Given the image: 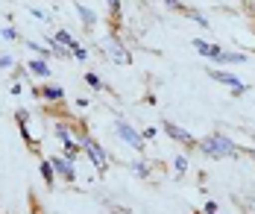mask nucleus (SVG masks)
I'll use <instances>...</instances> for the list:
<instances>
[{
  "label": "nucleus",
  "instance_id": "1",
  "mask_svg": "<svg viewBox=\"0 0 255 214\" xmlns=\"http://www.w3.org/2000/svg\"><path fill=\"white\" fill-rule=\"evenodd\" d=\"M197 147H200V153H205L208 159H232V156H238V153H241V147L232 141L229 135H223V132L205 135Z\"/></svg>",
  "mask_w": 255,
  "mask_h": 214
},
{
  "label": "nucleus",
  "instance_id": "2",
  "mask_svg": "<svg viewBox=\"0 0 255 214\" xmlns=\"http://www.w3.org/2000/svg\"><path fill=\"white\" fill-rule=\"evenodd\" d=\"M79 147H82V153L91 159V164L97 167V173H106V170H109V156H106V150H103L94 138L82 135V138H79Z\"/></svg>",
  "mask_w": 255,
  "mask_h": 214
},
{
  "label": "nucleus",
  "instance_id": "3",
  "mask_svg": "<svg viewBox=\"0 0 255 214\" xmlns=\"http://www.w3.org/2000/svg\"><path fill=\"white\" fill-rule=\"evenodd\" d=\"M115 132H118V138H121L124 144H129L132 150H144V135L138 132V129H132V126H129V120L115 117Z\"/></svg>",
  "mask_w": 255,
  "mask_h": 214
},
{
  "label": "nucleus",
  "instance_id": "4",
  "mask_svg": "<svg viewBox=\"0 0 255 214\" xmlns=\"http://www.w3.org/2000/svg\"><path fill=\"white\" fill-rule=\"evenodd\" d=\"M208 80L229 85V88H232V97H241V94H247V85L238 80L235 74H226V71H217V68H211V71H208Z\"/></svg>",
  "mask_w": 255,
  "mask_h": 214
},
{
  "label": "nucleus",
  "instance_id": "5",
  "mask_svg": "<svg viewBox=\"0 0 255 214\" xmlns=\"http://www.w3.org/2000/svg\"><path fill=\"white\" fill-rule=\"evenodd\" d=\"M161 129H164V132L170 135V138H173L176 144H185V147H197V144H200V141H197L194 135L188 132V129H182V126H176L173 120H161Z\"/></svg>",
  "mask_w": 255,
  "mask_h": 214
},
{
  "label": "nucleus",
  "instance_id": "6",
  "mask_svg": "<svg viewBox=\"0 0 255 214\" xmlns=\"http://www.w3.org/2000/svg\"><path fill=\"white\" fill-rule=\"evenodd\" d=\"M53 167H56V173L62 176V179H68V182H74L77 179V159H68V156H53Z\"/></svg>",
  "mask_w": 255,
  "mask_h": 214
},
{
  "label": "nucleus",
  "instance_id": "7",
  "mask_svg": "<svg viewBox=\"0 0 255 214\" xmlns=\"http://www.w3.org/2000/svg\"><path fill=\"white\" fill-rule=\"evenodd\" d=\"M106 53L112 56L118 65H129V62H132L129 53H127V47L121 44V38H118V35H109V38H106Z\"/></svg>",
  "mask_w": 255,
  "mask_h": 214
},
{
  "label": "nucleus",
  "instance_id": "8",
  "mask_svg": "<svg viewBox=\"0 0 255 214\" xmlns=\"http://www.w3.org/2000/svg\"><path fill=\"white\" fill-rule=\"evenodd\" d=\"M191 44H194V50H197V53L205 56V59H211V62L220 56V47H217V44H211V41H205V38H194Z\"/></svg>",
  "mask_w": 255,
  "mask_h": 214
},
{
  "label": "nucleus",
  "instance_id": "9",
  "mask_svg": "<svg viewBox=\"0 0 255 214\" xmlns=\"http://www.w3.org/2000/svg\"><path fill=\"white\" fill-rule=\"evenodd\" d=\"M38 97L47 100V103H59V100L65 97V88H62V85H50V82H44V88L38 91Z\"/></svg>",
  "mask_w": 255,
  "mask_h": 214
},
{
  "label": "nucleus",
  "instance_id": "10",
  "mask_svg": "<svg viewBox=\"0 0 255 214\" xmlns=\"http://www.w3.org/2000/svg\"><path fill=\"white\" fill-rule=\"evenodd\" d=\"M26 71H32L35 77H41V80H47L50 77V65H47V59H32L29 65H26Z\"/></svg>",
  "mask_w": 255,
  "mask_h": 214
},
{
  "label": "nucleus",
  "instance_id": "11",
  "mask_svg": "<svg viewBox=\"0 0 255 214\" xmlns=\"http://www.w3.org/2000/svg\"><path fill=\"white\" fill-rule=\"evenodd\" d=\"M214 62H220V65H244V62H247V56H244V53H229V50H220V56H217Z\"/></svg>",
  "mask_w": 255,
  "mask_h": 214
},
{
  "label": "nucleus",
  "instance_id": "12",
  "mask_svg": "<svg viewBox=\"0 0 255 214\" xmlns=\"http://www.w3.org/2000/svg\"><path fill=\"white\" fill-rule=\"evenodd\" d=\"M50 44H53V47H56V44H62V47H74V44H77V38H74L68 29H59V32L50 38Z\"/></svg>",
  "mask_w": 255,
  "mask_h": 214
},
{
  "label": "nucleus",
  "instance_id": "13",
  "mask_svg": "<svg viewBox=\"0 0 255 214\" xmlns=\"http://www.w3.org/2000/svg\"><path fill=\"white\" fill-rule=\"evenodd\" d=\"M74 6H77V15L82 18V24H85L88 29L94 27V21H97V15H94V12H91L88 6H82V3H74Z\"/></svg>",
  "mask_w": 255,
  "mask_h": 214
},
{
  "label": "nucleus",
  "instance_id": "14",
  "mask_svg": "<svg viewBox=\"0 0 255 214\" xmlns=\"http://www.w3.org/2000/svg\"><path fill=\"white\" fill-rule=\"evenodd\" d=\"M38 170H41V179H44L47 185H53V182H56V167H53V161H50V159L41 161V167H38Z\"/></svg>",
  "mask_w": 255,
  "mask_h": 214
},
{
  "label": "nucleus",
  "instance_id": "15",
  "mask_svg": "<svg viewBox=\"0 0 255 214\" xmlns=\"http://www.w3.org/2000/svg\"><path fill=\"white\" fill-rule=\"evenodd\" d=\"M129 167H132V173H135V176H141V179H147V176H150V164H147V161H144V159L132 161Z\"/></svg>",
  "mask_w": 255,
  "mask_h": 214
},
{
  "label": "nucleus",
  "instance_id": "16",
  "mask_svg": "<svg viewBox=\"0 0 255 214\" xmlns=\"http://www.w3.org/2000/svg\"><path fill=\"white\" fill-rule=\"evenodd\" d=\"M24 44L29 47V50H35L38 53V59H50L56 50H44V44H38V41H29V38H24Z\"/></svg>",
  "mask_w": 255,
  "mask_h": 214
},
{
  "label": "nucleus",
  "instance_id": "17",
  "mask_svg": "<svg viewBox=\"0 0 255 214\" xmlns=\"http://www.w3.org/2000/svg\"><path fill=\"white\" fill-rule=\"evenodd\" d=\"M182 15H185V18H191V21H197L203 29H208V18H205L203 12H197V9H185Z\"/></svg>",
  "mask_w": 255,
  "mask_h": 214
},
{
  "label": "nucleus",
  "instance_id": "18",
  "mask_svg": "<svg viewBox=\"0 0 255 214\" xmlns=\"http://www.w3.org/2000/svg\"><path fill=\"white\" fill-rule=\"evenodd\" d=\"M71 56L79 59V62H88V50H85L82 44H74V47H71Z\"/></svg>",
  "mask_w": 255,
  "mask_h": 214
},
{
  "label": "nucleus",
  "instance_id": "19",
  "mask_svg": "<svg viewBox=\"0 0 255 214\" xmlns=\"http://www.w3.org/2000/svg\"><path fill=\"white\" fill-rule=\"evenodd\" d=\"M85 85H91V88H103V80L97 74H85Z\"/></svg>",
  "mask_w": 255,
  "mask_h": 214
},
{
  "label": "nucleus",
  "instance_id": "20",
  "mask_svg": "<svg viewBox=\"0 0 255 214\" xmlns=\"http://www.w3.org/2000/svg\"><path fill=\"white\" fill-rule=\"evenodd\" d=\"M161 3H164L167 9H173V12H185V3H182V0H161Z\"/></svg>",
  "mask_w": 255,
  "mask_h": 214
},
{
  "label": "nucleus",
  "instance_id": "21",
  "mask_svg": "<svg viewBox=\"0 0 255 214\" xmlns=\"http://www.w3.org/2000/svg\"><path fill=\"white\" fill-rule=\"evenodd\" d=\"M173 167H176V173H185V170H188V159H185V156H176V159H173Z\"/></svg>",
  "mask_w": 255,
  "mask_h": 214
},
{
  "label": "nucleus",
  "instance_id": "22",
  "mask_svg": "<svg viewBox=\"0 0 255 214\" xmlns=\"http://www.w3.org/2000/svg\"><path fill=\"white\" fill-rule=\"evenodd\" d=\"M0 35H3V38H9V41H18V29H12V27H3V29H0Z\"/></svg>",
  "mask_w": 255,
  "mask_h": 214
},
{
  "label": "nucleus",
  "instance_id": "23",
  "mask_svg": "<svg viewBox=\"0 0 255 214\" xmlns=\"http://www.w3.org/2000/svg\"><path fill=\"white\" fill-rule=\"evenodd\" d=\"M109 3V9H112V15H118L121 12V0H106Z\"/></svg>",
  "mask_w": 255,
  "mask_h": 214
},
{
  "label": "nucleus",
  "instance_id": "24",
  "mask_svg": "<svg viewBox=\"0 0 255 214\" xmlns=\"http://www.w3.org/2000/svg\"><path fill=\"white\" fill-rule=\"evenodd\" d=\"M141 135H144V141H153V138H155V126H147Z\"/></svg>",
  "mask_w": 255,
  "mask_h": 214
},
{
  "label": "nucleus",
  "instance_id": "25",
  "mask_svg": "<svg viewBox=\"0 0 255 214\" xmlns=\"http://www.w3.org/2000/svg\"><path fill=\"white\" fill-rule=\"evenodd\" d=\"M15 62H12V56H0V68H12Z\"/></svg>",
  "mask_w": 255,
  "mask_h": 214
},
{
  "label": "nucleus",
  "instance_id": "26",
  "mask_svg": "<svg viewBox=\"0 0 255 214\" xmlns=\"http://www.w3.org/2000/svg\"><path fill=\"white\" fill-rule=\"evenodd\" d=\"M214 212H217V203L208 200V203H205V214H214Z\"/></svg>",
  "mask_w": 255,
  "mask_h": 214
},
{
  "label": "nucleus",
  "instance_id": "27",
  "mask_svg": "<svg viewBox=\"0 0 255 214\" xmlns=\"http://www.w3.org/2000/svg\"><path fill=\"white\" fill-rule=\"evenodd\" d=\"M29 12H32V15H35V18H38V21H47V15H44V12H41V9H29Z\"/></svg>",
  "mask_w": 255,
  "mask_h": 214
},
{
  "label": "nucleus",
  "instance_id": "28",
  "mask_svg": "<svg viewBox=\"0 0 255 214\" xmlns=\"http://www.w3.org/2000/svg\"><path fill=\"white\" fill-rule=\"evenodd\" d=\"M250 214H255V212H250Z\"/></svg>",
  "mask_w": 255,
  "mask_h": 214
},
{
  "label": "nucleus",
  "instance_id": "29",
  "mask_svg": "<svg viewBox=\"0 0 255 214\" xmlns=\"http://www.w3.org/2000/svg\"><path fill=\"white\" fill-rule=\"evenodd\" d=\"M214 214H217V212H214Z\"/></svg>",
  "mask_w": 255,
  "mask_h": 214
},
{
  "label": "nucleus",
  "instance_id": "30",
  "mask_svg": "<svg viewBox=\"0 0 255 214\" xmlns=\"http://www.w3.org/2000/svg\"><path fill=\"white\" fill-rule=\"evenodd\" d=\"M253 6H255V3H253Z\"/></svg>",
  "mask_w": 255,
  "mask_h": 214
}]
</instances>
